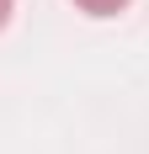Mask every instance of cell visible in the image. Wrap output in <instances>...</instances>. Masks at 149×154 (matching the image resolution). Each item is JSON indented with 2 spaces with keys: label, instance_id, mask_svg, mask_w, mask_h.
Wrapping results in <instances>:
<instances>
[{
  "label": "cell",
  "instance_id": "cell-1",
  "mask_svg": "<svg viewBox=\"0 0 149 154\" xmlns=\"http://www.w3.org/2000/svg\"><path fill=\"white\" fill-rule=\"evenodd\" d=\"M85 16H117V11H128V0H74Z\"/></svg>",
  "mask_w": 149,
  "mask_h": 154
},
{
  "label": "cell",
  "instance_id": "cell-2",
  "mask_svg": "<svg viewBox=\"0 0 149 154\" xmlns=\"http://www.w3.org/2000/svg\"><path fill=\"white\" fill-rule=\"evenodd\" d=\"M5 21H11V0H0V27H5Z\"/></svg>",
  "mask_w": 149,
  "mask_h": 154
}]
</instances>
